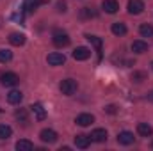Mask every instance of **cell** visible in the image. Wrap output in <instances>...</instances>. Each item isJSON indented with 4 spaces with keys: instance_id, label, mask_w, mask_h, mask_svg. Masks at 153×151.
<instances>
[{
    "instance_id": "cell-1",
    "label": "cell",
    "mask_w": 153,
    "mask_h": 151,
    "mask_svg": "<svg viewBox=\"0 0 153 151\" xmlns=\"http://www.w3.org/2000/svg\"><path fill=\"white\" fill-rule=\"evenodd\" d=\"M76 87H78V85H76V80H73V78H66V80H62V82H61V85H59L61 93H62V94H66V96L75 94Z\"/></svg>"
},
{
    "instance_id": "cell-2",
    "label": "cell",
    "mask_w": 153,
    "mask_h": 151,
    "mask_svg": "<svg viewBox=\"0 0 153 151\" xmlns=\"http://www.w3.org/2000/svg\"><path fill=\"white\" fill-rule=\"evenodd\" d=\"M18 82H20V76L16 75V73L7 71V73H2V75H0V84L5 85V87H14Z\"/></svg>"
},
{
    "instance_id": "cell-3",
    "label": "cell",
    "mask_w": 153,
    "mask_h": 151,
    "mask_svg": "<svg viewBox=\"0 0 153 151\" xmlns=\"http://www.w3.org/2000/svg\"><path fill=\"white\" fill-rule=\"evenodd\" d=\"M46 62H48L50 66H62V64L66 62V57H64V53H61V52H52V53H48Z\"/></svg>"
},
{
    "instance_id": "cell-4",
    "label": "cell",
    "mask_w": 153,
    "mask_h": 151,
    "mask_svg": "<svg viewBox=\"0 0 153 151\" xmlns=\"http://www.w3.org/2000/svg\"><path fill=\"white\" fill-rule=\"evenodd\" d=\"M53 44H55L57 48H64V46H68V44H70V36H68L66 32H61V30L53 32Z\"/></svg>"
},
{
    "instance_id": "cell-5",
    "label": "cell",
    "mask_w": 153,
    "mask_h": 151,
    "mask_svg": "<svg viewBox=\"0 0 153 151\" xmlns=\"http://www.w3.org/2000/svg\"><path fill=\"white\" fill-rule=\"evenodd\" d=\"M39 139L43 142H46V144H53V142H57V133L53 130H50V128H45V130H41Z\"/></svg>"
},
{
    "instance_id": "cell-6",
    "label": "cell",
    "mask_w": 153,
    "mask_h": 151,
    "mask_svg": "<svg viewBox=\"0 0 153 151\" xmlns=\"http://www.w3.org/2000/svg\"><path fill=\"white\" fill-rule=\"evenodd\" d=\"M91 57V50L87 46H78L73 50V59L75 61H87Z\"/></svg>"
},
{
    "instance_id": "cell-7",
    "label": "cell",
    "mask_w": 153,
    "mask_h": 151,
    "mask_svg": "<svg viewBox=\"0 0 153 151\" xmlns=\"http://www.w3.org/2000/svg\"><path fill=\"white\" fill-rule=\"evenodd\" d=\"M134 133L132 132H128V130H125V132H119L117 133V142L119 144H123V146H130V144H134Z\"/></svg>"
},
{
    "instance_id": "cell-8",
    "label": "cell",
    "mask_w": 153,
    "mask_h": 151,
    "mask_svg": "<svg viewBox=\"0 0 153 151\" xmlns=\"http://www.w3.org/2000/svg\"><path fill=\"white\" fill-rule=\"evenodd\" d=\"M143 11H144L143 0H128V13L130 14H141Z\"/></svg>"
},
{
    "instance_id": "cell-9",
    "label": "cell",
    "mask_w": 153,
    "mask_h": 151,
    "mask_svg": "<svg viewBox=\"0 0 153 151\" xmlns=\"http://www.w3.org/2000/svg\"><path fill=\"white\" fill-rule=\"evenodd\" d=\"M91 141H94V142H105L107 141V130L105 128H96V130H93L91 132Z\"/></svg>"
},
{
    "instance_id": "cell-10",
    "label": "cell",
    "mask_w": 153,
    "mask_h": 151,
    "mask_svg": "<svg viewBox=\"0 0 153 151\" xmlns=\"http://www.w3.org/2000/svg\"><path fill=\"white\" fill-rule=\"evenodd\" d=\"M75 123L78 126H89L94 123V115L93 114H80V115H76Z\"/></svg>"
},
{
    "instance_id": "cell-11",
    "label": "cell",
    "mask_w": 153,
    "mask_h": 151,
    "mask_svg": "<svg viewBox=\"0 0 153 151\" xmlns=\"http://www.w3.org/2000/svg\"><path fill=\"white\" fill-rule=\"evenodd\" d=\"M85 38H87V41L96 48V52H98V61H102V39L98 38V36H91V34H85Z\"/></svg>"
},
{
    "instance_id": "cell-12",
    "label": "cell",
    "mask_w": 153,
    "mask_h": 151,
    "mask_svg": "<svg viewBox=\"0 0 153 151\" xmlns=\"http://www.w3.org/2000/svg\"><path fill=\"white\" fill-rule=\"evenodd\" d=\"M102 7H103L105 13L114 14V13H117V9H119V4H117V0H103L102 2Z\"/></svg>"
},
{
    "instance_id": "cell-13",
    "label": "cell",
    "mask_w": 153,
    "mask_h": 151,
    "mask_svg": "<svg viewBox=\"0 0 153 151\" xmlns=\"http://www.w3.org/2000/svg\"><path fill=\"white\" fill-rule=\"evenodd\" d=\"M91 144V137L89 135H76L75 137V146L78 150H87Z\"/></svg>"
},
{
    "instance_id": "cell-14",
    "label": "cell",
    "mask_w": 153,
    "mask_h": 151,
    "mask_svg": "<svg viewBox=\"0 0 153 151\" xmlns=\"http://www.w3.org/2000/svg\"><path fill=\"white\" fill-rule=\"evenodd\" d=\"M132 52L134 53H144V52H148V43L143 41V39H135L132 43Z\"/></svg>"
},
{
    "instance_id": "cell-15",
    "label": "cell",
    "mask_w": 153,
    "mask_h": 151,
    "mask_svg": "<svg viewBox=\"0 0 153 151\" xmlns=\"http://www.w3.org/2000/svg\"><path fill=\"white\" fill-rule=\"evenodd\" d=\"M9 43H11L13 46H23V44H25V34H20V32L9 34Z\"/></svg>"
},
{
    "instance_id": "cell-16",
    "label": "cell",
    "mask_w": 153,
    "mask_h": 151,
    "mask_svg": "<svg viewBox=\"0 0 153 151\" xmlns=\"http://www.w3.org/2000/svg\"><path fill=\"white\" fill-rule=\"evenodd\" d=\"M137 133H139L141 137H152L153 135L152 124H148V123H139V124H137Z\"/></svg>"
},
{
    "instance_id": "cell-17",
    "label": "cell",
    "mask_w": 153,
    "mask_h": 151,
    "mask_svg": "<svg viewBox=\"0 0 153 151\" xmlns=\"http://www.w3.org/2000/svg\"><path fill=\"white\" fill-rule=\"evenodd\" d=\"M30 112L36 115V119H39V121H43L45 117H46V110H45V107L41 105V103H34L32 107H30Z\"/></svg>"
},
{
    "instance_id": "cell-18",
    "label": "cell",
    "mask_w": 153,
    "mask_h": 151,
    "mask_svg": "<svg viewBox=\"0 0 153 151\" xmlns=\"http://www.w3.org/2000/svg\"><path fill=\"white\" fill-rule=\"evenodd\" d=\"M22 100H23V94H22L20 91H11V93L7 94V101H9L11 105H20Z\"/></svg>"
},
{
    "instance_id": "cell-19",
    "label": "cell",
    "mask_w": 153,
    "mask_h": 151,
    "mask_svg": "<svg viewBox=\"0 0 153 151\" xmlns=\"http://www.w3.org/2000/svg\"><path fill=\"white\" fill-rule=\"evenodd\" d=\"M111 30H112L114 36H125V34H126V25L121 23V21H116V23H112Z\"/></svg>"
},
{
    "instance_id": "cell-20",
    "label": "cell",
    "mask_w": 153,
    "mask_h": 151,
    "mask_svg": "<svg viewBox=\"0 0 153 151\" xmlns=\"http://www.w3.org/2000/svg\"><path fill=\"white\" fill-rule=\"evenodd\" d=\"M16 150L18 151H32L34 150V144L30 141H27V139H20L16 142Z\"/></svg>"
},
{
    "instance_id": "cell-21",
    "label": "cell",
    "mask_w": 153,
    "mask_h": 151,
    "mask_svg": "<svg viewBox=\"0 0 153 151\" xmlns=\"http://www.w3.org/2000/svg\"><path fill=\"white\" fill-rule=\"evenodd\" d=\"M139 34H141L143 38H153V25L143 23V25L139 27Z\"/></svg>"
},
{
    "instance_id": "cell-22",
    "label": "cell",
    "mask_w": 153,
    "mask_h": 151,
    "mask_svg": "<svg viewBox=\"0 0 153 151\" xmlns=\"http://www.w3.org/2000/svg\"><path fill=\"white\" fill-rule=\"evenodd\" d=\"M11 135H13V128L7 126V124H0V139L5 141V139H9Z\"/></svg>"
},
{
    "instance_id": "cell-23",
    "label": "cell",
    "mask_w": 153,
    "mask_h": 151,
    "mask_svg": "<svg viewBox=\"0 0 153 151\" xmlns=\"http://www.w3.org/2000/svg\"><path fill=\"white\" fill-rule=\"evenodd\" d=\"M13 59V52L9 50H0V62H9Z\"/></svg>"
},
{
    "instance_id": "cell-24",
    "label": "cell",
    "mask_w": 153,
    "mask_h": 151,
    "mask_svg": "<svg viewBox=\"0 0 153 151\" xmlns=\"http://www.w3.org/2000/svg\"><path fill=\"white\" fill-rule=\"evenodd\" d=\"M82 16H84V18H94L96 13L93 11V7H84V9H82Z\"/></svg>"
},
{
    "instance_id": "cell-25",
    "label": "cell",
    "mask_w": 153,
    "mask_h": 151,
    "mask_svg": "<svg viewBox=\"0 0 153 151\" xmlns=\"http://www.w3.org/2000/svg\"><path fill=\"white\" fill-rule=\"evenodd\" d=\"M144 78H146V73H143V71H134V75H132L134 82H143Z\"/></svg>"
},
{
    "instance_id": "cell-26",
    "label": "cell",
    "mask_w": 153,
    "mask_h": 151,
    "mask_svg": "<svg viewBox=\"0 0 153 151\" xmlns=\"http://www.w3.org/2000/svg\"><path fill=\"white\" fill-rule=\"evenodd\" d=\"M16 119H22L23 123H27V112H25L23 109H20V110H16Z\"/></svg>"
},
{
    "instance_id": "cell-27",
    "label": "cell",
    "mask_w": 153,
    "mask_h": 151,
    "mask_svg": "<svg viewBox=\"0 0 153 151\" xmlns=\"http://www.w3.org/2000/svg\"><path fill=\"white\" fill-rule=\"evenodd\" d=\"M57 11L59 13H66V2L64 0H59L57 2Z\"/></svg>"
},
{
    "instance_id": "cell-28",
    "label": "cell",
    "mask_w": 153,
    "mask_h": 151,
    "mask_svg": "<svg viewBox=\"0 0 153 151\" xmlns=\"http://www.w3.org/2000/svg\"><path fill=\"white\" fill-rule=\"evenodd\" d=\"M105 112L107 114H116L117 112V107H116V105H107V107H105Z\"/></svg>"
},
{
    "instance_id": "cell-29",
    "label": "cell",
    "mask_w": 153,
    "mask_h": 151,
    "mask_svg": "<svg viewBox=\"0 0 153 151\" xmlns=\"http://www.w3.org/2000/svg\"><path fill=\"white\" fill-rule=\"evenodd\" d=\"M148 100L153 103V91H152V93H148Z\"/></svg>"
},
{
    "instance_id": "cell-30",
    "label": "cell",
    "mask_w": 153,
    "mask_h": 151,
    "mask_svg": "<svg viewBox=\"0 0 153 151\" xmlns=\"http://www.w3.org/2000/svg\"><path fill=\"white\" fill-rule=\"evenodd\" d=\"M152 70H153V62H152Z\"/></svg>"
},
{
    "instance_id": "cell-31",
    "label": "cell",
    "mask_w": 153,
    "mask_h": 151,
    "mask_svg": "<svg viewBox=\"0 0 153 151\" xmlns=\"http://www.w3.org/2000/svg\"><path fill=\"white\" fill-rule=\"evenodd\" d=\"M152 148H153V141H152Z\"/></svg>"
}]
</instances>
